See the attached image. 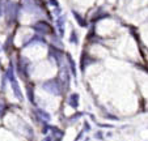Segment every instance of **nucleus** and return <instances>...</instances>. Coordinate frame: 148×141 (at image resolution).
<instances>
[{"mask_svg":"<svg viewBox=\"0 0 148 141\" xmlns=\"http://www.w3.org/2000/svg\"><path fill=\"white\" fill-rule=\"evenodd\" d=\"M42 88L45 89L46 91H49V93L54 94V95H60L63 85L60 84L59 78H53V80H49V81H46V82H43Z\"/></svg>","mask_w":148,"mask_h":141,"instance_id":"1","label":"nucleus"},{"mask_svg":"<svg viewBox=\"0 0 148 141\" xmlns=\"http://www.w3.org/2000/svg\"><path fill=\"white\" fill-rule=\"evenodd\" d=\"M34 30H37V33H39V34H51L53 33L51 26L45 21L37 22L36 25H34Z\"/></svg>","mask_w":148,"mask_h":141,"instance_id":"2","label":"nucleus"},{"mask_svg":"<svg viewBox=\"0 0 148 141\" xmlns=\"http://www.w3.org/2000/svg\"><path fill=\"white\" fill-rule=\"evenodd\" d=\"M49 129L51 131V138L54 141H62L63 136H64V132L60 129H58L56 127H49Z\"/></svg>","mask_w":148,"mask_h":141,"instance_id":"3","label":"nucleus"},{"mask_svg":"<svg viewBox=\"0 0 148 141\" xmlns=\"http://www.w3.org/2000/svg\"><path fill=\"white\" fill-rule=\"evenodd\" d=\"M11 84H12V89H13V93H14V95L17 97V99L23 101V98H24L23 97V93H21V89H20L18 82L16 81V78H14V80H12Z\"/></svg>","mask_w":148,"mask_h":141,"instance_id":"4","label":"nucleus"},{"mask_svg":"<svg viewBox=\"0 0 148 141\" xmlns=\"http://www.w3.org/2000/svg\"><path fill=\"white\" fill-rule=\"evenodd\" d=\"M68 105H70L72 108L79 107V94H76V93L71 94L70 98H68Z\"/></svg>","mask_w":148,"mask_h":141,"instance_id":"5","label":"nucleus"},{"mask_svg":"<svg viewBox=\"0 0 148 141\" xmlns=\"http://www.w3.org/2000/svg\"><path fill=\"white\" fill-rule=\"evenodd\" d=\"M56 28L59 29V35L63 37V34H64V17L63 16H60L56 20Z\"/></svg>","mask_w":148,"mask_h":141,"instance_id":"6","label":"nucleus"},{"mask_svg":"<svg viewBox=\"0 0 148 141\" xmlns=\"http://www.w3.org/2000/svg\"><path fill=\"white\" fill-rule=\"evenodd\" d=\"M36 111H37V114H38L39 118H42L45 122H50L51 118H50V114H49V112H46L45 110H41V108H37Z\"/></svg>","mask_w":148,"mask_h":141,"instance_id":"7","label":"nucleus"},{"mask_svg":"<svg viewBox=\"0 0 148 141\" xmlns=\"http://www.w3.org/2000/svg\"><path fill=\"white\" fill-rule=\"evenodd\" d=\"M67 60H68V63H70V68H71V72H72V75L76 76V64H75V61H73L72 56H71L70 54H67Z\"/></svg>","mask_w":148,"mask_h":141,"instance_id":"8","label":"nucleus"},{"mask_svg":"<svg viewBox=\"0 0 148 141\" xmlns=\"http://www.w3.org/2000/svg\"><path fill=\"white\" fill-rule=\"evenodd\" d=\"M26 90H28V98H29V101H30L32 103H34L36 101H34V91H33V86H32V85H28Z\"/></svg>","mask_w":148,"mask_h":141,"instance_id":"9","label":"nucleus"},{"mask_svg":"<svg viewBox=\"0 0 148 141\" xmlns=\"http://www.w3.org/2000/svg\"><path fill=\"white\" fill-rule=\"evenodd\" d=\"M73 16H75L76 21H77L81 26H85V21H84V20H83V17H81L80 14H77V13H76V12H73Z\"/></svg>","mask_w":148,"mask_h":141,"instance_id":"10","label":"nucleus"},{"mask_svg":"<svg viewBox=\"0 0 148 141\" xmlns=\"http://www.w3.org/2000/svg\"><path fill=\"white\" fill-rule=\"evenodd\" d=\"M71 42H73V43H77V41H76V34H75V31H72V34H71Z\"/></svg>","mask_w":148,"mask_h":141,"instance_id":"11","label":"nucleus"},{"mask_svg":"<svg viewBox=\"0 0 148 141\" xmlns=\"http://www.w3.org/2000/svg\"><path fill=\"white\" fill-rule=\"evenodd\" d=\"M4 110H5V106H4V105H3V103H0V116L3 115Z\"/></svg>","mask_w":148,"mask_h":141,"instance_id":"12","label":"nucleus"},{"mask_svg":"<svg viewBox=\"0 0 148 141\" xmlns=\"http://www.w3.org/2000/svg\"><path fill=\"white\" fill-rule=\"evenodd\" d=\"M84 129H85V131H90V125L88 124V123H85V124H84Z\"/></svg>","mask_w":148,"mask_h":141,"instance_id":"13","label":"nucleus"},{"mask_svg":"<svg viewBox=\"0 0 148 141\" xmlns=\"http://www.w3.org/2000/svg\"><path fill=\"white\" fill-rule=\"evenodd\" d=\"M96 137H97V138H102V133H97V135H96Z\"/></svg>","mask_w":148,"mask_h":141,"instance_id":"14","label":"nucleus"},{"mask_svg":"<svg viewBox=\"0 0 148 141\" xmlns=\"http://www.w3.org/2000/svg\"><path fill=\"white\" fill-rule=\"evenodd\" d=\"M45 141H53V138H51V136H47V137H46V140Z\"/></svg>","mask_w":148,"mask_h":141,"instance_id":"15","label":"nucleus"}]
</instances>
